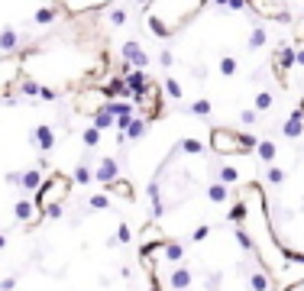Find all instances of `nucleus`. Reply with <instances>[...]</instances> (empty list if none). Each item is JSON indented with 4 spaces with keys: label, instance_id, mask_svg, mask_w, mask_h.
Listing matches in <instances>:
<instances>
[{
    "label": "nucleus",
    "instance_id": "f257e3e1",
    "mask_svg": "<svg viewBox=\"0 0 304 291\" xmlns=\"http://www.w3.org/2000/svg\"><path fill=\"white\" fill-rule=\"evenodd\" d=\"M207 0H146V29L159 39L185 33L191 19L201 16Z\"/></svg>",
    "mask_w": 304,
    "mask_h": 291
},
{
    "label": "nucleus",
    "instance_id": "f03ea898",
    "mask_svg": "<svg viewBox=\"0 0 304 291\" xmlns=\"http://www.w3.org/2000/svg\"><path fill=\"white\" fill-rule=\"evenodd\" d=\"M207 142H210V152L217 155H249L256 149V136L240 133V130H227V127H214Z\"/></svg>",
    "mask_w": 304,
    "mask_h": 291
},
{
    "label": "nucleus",
    "instance_id": "7ed1b4c3",
    "mask_svg": "<svg viewBox=\"0 0 304 291\" xmlns=\"http://www.w3.org/2000/svg\"><path fill=\"white\" fill-rule=\"evenodd\" d=\"M246 7L262 19H288V4L285 0H246Z\"/></svg>",
    "mask_w": 304,
    "mask_h": 291
},
{
    "label": "nucleus",
    "instance_id": "20e7f679",
    "mask_svg": "<svg viewBox=\"0 0 304 291\" xmlns=\"http://www.w3.org/2000/svg\"><path fill=\"white\" fill-rule=\"evenodd\" d=\"M55 130L52 127H39L36 130V146H39V149H55Z\"/></svg>",
    "mask_w": 304,
    "mask_h": 291
},
{
    "label": "nucleus",
    "instance_id": "39448f33",
    "mask_svg": "<svg viewBox=\"0 0 304 291\" xmlns=\"http://www.w3.org/2000/svg\"><path fill=\"white\" fill-rule=\"evenodd\" d=\"M210 110H214V103H210L207 97H204V100H194V103H191V117H207Z\"/></svg>",
    "mask_w": 304,
    "mask_h": 291
}]
</instances>
